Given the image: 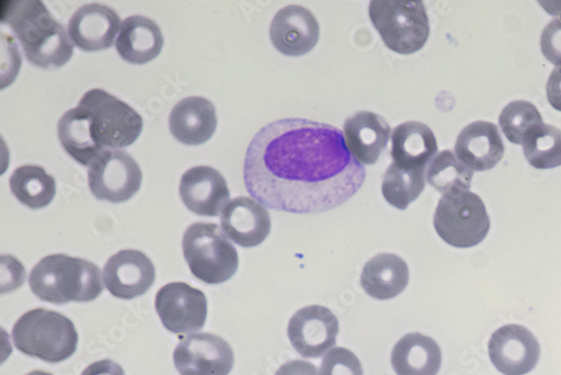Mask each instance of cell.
<instances>
[{"label": "cell", "mask_w": 561, "mask_h": 375, "mask_svg": "<svg viewBox=\"0 0 561 375\" xmlns=\"http://www.w3.org/2000/svg\"><path fill=\"white\" fill-rule=\"evenodd\" d=\"M340 322L334 312L322 306L298 310L289 321L288 337L294 349L304 357L318 359L335 344Z\"/></svg>", "instance_id": "obj_11"}, {"label": "cell", "mask_w": 561, "mask_h": 375, "mask_svg": "<svg viewBox=\"0 0 561 375\" xmlns=\"http://www.w3.org/2000/svg\"><path fill=\"white\" fill-rule=\"evenodd\" d=\"M499 124L512 145L524 146L527 135L541 126L543 121L533 103L516 101L504 107Z\"/></svg>", "instance_id": "obj_30"}, {"label": "cell", "mask_w": 561, "mask_h": 375, "mask_svg": "<svg viewBox=\"0 0 561 375\" xmlns=\"http://www.w3.org/2000/svg\"><path fill=\"white\" fill-rule=\"evenodd\" d=\"M169 125L180 144L191 147L205 145L217 128L216 109L204 98L182 100L173 107Z\"/></svg>", "instance_id": "obj_21"}, {"label": "cell", "mask_w": 561, "mask_h": 375, "mask_svg": "<svg viewBox=\"0 0 561 375\" xmlns=\"http://www.w3.org/2000/svg\"><path fill=\"white\" fill-rule=\"evenodd\" d=\"M540 344L528 328L505 325L495 331L489 343L490 359L504 375H526L540 359Z\"/></svg>", "instance_id": "obj_13"}, {"label": "cell", "mask_w": 561, "mask_h": 375, "mask_svg": "<svg viewBox=\"0 0 561 375\" xmlns=\"http://www.w3.org/2000/svg\"><path fill=\"white\" fill-rule=\"evenodd\" d=\"M12 338L20 352L48 363H60L71 357L79 341L71 319L44 308L25 312L14 325Z\"/></svg>", "instance_id": "obj_5"}, {"label": "cell", "mask_w": 561, "mask_h": 375, "mask_svg": "<svg viewBox=\"0 0 561 375\" xmlns=\"http://www.w3.org/2000/svg\"><path fill=\"white\" fill-rule=\"evenodd\" d=\"M391 362L398 375H437L442 367L443 354L435 340L412 333L396 344Z\"/></svg>", "instance_id": "obj_25"}, {"label": "cell", "mask_w": 561, "mask_h": 375, "mask_svg": "<svg viewBox=\"0 0 561 375\" xmlns=\"http://www.w3.org/2000/svg\"><path fill=\"white\" fill-rule=\"evenodd\" d=\"M267 209L250 197H239L228 203L221 213V228L233 243L251 249L262 245L271 231Z\"/></svg>", "instance_id": "obj_18"}, {"label": "cell", "mask_w": 561, "mask_h": 375, "mask_svg": "<svg viewBox=\"0 0 561 375\" xmlns=\"http://www.w3.org/2000/svg\"><path fill=\"white\" fill-rule=\"evenodd\" d=\"M121 26V19L113 9L89 4L72 15L68 33L80 50L100 53L112 48Z\"/></svg>", "instance_id": "obj_17"}, {"label": "cell", "mask_w": 561, "mask_h": 375, "mask_svg": "<svg viewBox=\"0 0 561 375\" xmlns=\"http://www.w3.org/2000/svg\"><path fill=\"white\" fill-rule=\"evenodd\" d=\"M345 140L353 157L362 164H376L386 150L391 127L380 115L358 112L346 120Z\"/></svg>", "instance_id": "obj_20"}, {"label": "cell", "mask_w": 561, "mask_h": 375, "mask_svg": "<svg viewBox=\"0 0 561 375\" xmlns=\"http://www.w3.org/2000/svg\"><path fill=\"white\" fill-rule=\"evenodd\" d=\"M275 375H319L317 367L309 362L291 361L280 366Z\"/></svg>", "instance_id": "obj_35"}, {"label": "cell", "mask_w": 561, "mask_h": 375, "mask_svg": "<svg viewBox=\"0 0 561 375\" xmlns=\"http://www.w3.org/2000/svg\"><path fill=\"white\" fill-rule=\"evenodd\" d=\"M474 171L467 168L450 150L436 156L428 166L427 181L444 195L469 192Z\"/></svg>", "instance_id": "obj_28"}, {"label": "cell", "mask_w": 561, "mask_h": 375, "mask_svg": "<svg viewBox=\"0 0 561 375\" xmlns=\"http://www.w3.org/2000/svg\"><path fill=\"white\" fill-rule=\"evenodd\" d=\"M426 169L403 168L392 163L383 179L382 194L386 201L405 211L425 191Z\"/></svg>", "instance_id": "obj_27"}, {"label": "cell", "mask_w": 561, "mask_h": 375, "mask_svg": "<svg viewBox=\"0 0 561 375\" xmlns=\"http://www.w3.org/2000/svg\"><path fill=\"white\" fill-rule=\"evenodd\" d=\"M540 5L549 14L561 18V2H540Z\"/></svg>", "instance_id": "obj_36"}, {"label": "cell", "mask_w": 561, "mask_h": 375, "mask_svg": "<svg viewBox=\"0 0 561 375\" xmlns=\"http://www.w3.org/2000/svg\"><path fill=\"white\" fill-rule=\"evenodd\" d=\"M216 224L195 223L184 231L182 249L192 273L204 284L227 283L237 274L239 253Z\"/></svg>", "instance_id": "obj_6"}, {"label": "cell", "mask_w": 561, "mask_h": 375, "mask_svg": "<svg viewBox=\"0 0 561 375\" xmlns=\"http://www.w3.org/2000/svg\"><path fill=\"white\" fill-rule=\"evenodd\" d=\"M499 128L491 122L478 121L467 125L458 135L455 155L472 171L493 169L504 156Z\"/></svg>", "instance_id": "obj_19"}, {"label": "cell", "mask_w": 561, "mask_h": 375, "mask_svg": "<svg viewBox=\"0 0 561 375\" xmlns=\"http://www.w3.org/2000/svg\"><path fill=\"white\" fill-rule=\"evenodd\" d=\"M144 125V118L129 105L103 89H91L76 109L65 113L58 132L66 152L90 167L110 150L133 146Z\"/></svg>", "instance_id": "obj_2"}, {"label": "cell", "mask_w": 561, "mask_h": 375, "mask_svg": "<svg viewBox=\"0 0 561 375\" xmlns=\"http://www.w3.org/2000/svg\"><path fill=\"white\" fill-rule=\"evenodd\" d=\"M5 5L2 21L15 33L31 65L50 70L62 68L70 61L75 44L42 2L32 0Z\"/></svg>", "instance_id": "obj_3"}, {"label": "cell", "mask_w": 561, "mask_h": 375, "mask_svg": "<svg viewBox=\"0 0 561 375\" xmlns=\"http://www.w3.org/2000/svg\"><path fill=\"white\" fill-rule=\"evenodd\" d=\"M319 375H364L359 359L345 348H336L322 360Z\"/></svg>", "instance_id": "obj_31"}, {"label": "cell", "mask_w": 561, "mask_h": 375, "mask_svg": "<svg viewBox=\"0 0 561 375\" xmlns=\"http://www.w3.org/2000/svg\"><path fill=\"white\" fill-rule=\"evenodd\" d=\"M115 45L124 61L142 66L160 56L164 36L154 21L135 15L122 23Z\"/></svg>", "instance_id": "obj_22"}, {"label": "cell", "mask_w": 561, "mask_h": 375, "mask_svg": "<svg viewBox=\"0 0 561 375\" xmlns=\"http://www.w3.org/2000/svg\"><path fill=\"white\" fill-rule=\"evenodd\" d=\"M541 52L546 59L561 67V18L551 21L540 38Z\"/></svg>", "instance_id": "obj_32"}, {"label": "cell", "mask_w": 561, "mask_h": 375, "mask_svg": "<svg viewBox=\"0 0 561 375\" xmlns=\"http://www.w3.org/2000/svg\"><path fill=\"white\" fill-rule=\"evenodd\" d=\"M156 268L144 252L123 250L104 268V285L116 298L130 300L146 295L156 283Z\"/></svg>", "instance_id": "obj_14"}, {"label": "cell", "mask_w": 561, "mask_h": 375, "mask_svg": "<svg viewBox=\"0 0 561 375\" xmlns=\"http://www.w3.org/2000/svg\"><path fill=\"white\" fill-rule=\"evenodd\" d=\"M320 27L314 15L302 7H287L274 16L270 36L274 48L288 57H301L314 49Z\"/></svg>", "instance_id": "obj_16"}, {"label": "cell", "mask_w": 561, "mask_h": 375, "mask_svg": "<svg viewBox=\"0 0 561 375\" xmlns=\"http://www.w3.org/2000/svg\"><path fill=\"white\" fill-rule=\"evenodd\" d=\"M438 151L434 132L424 123L407 122L392 134L391 156L400 167L425 169Z\"/></svg>", "instance_id": "obj_24"}, {"label": "cell", "mask_w": 561, "mask_h": 375, "mask_svg": "<svg viewBox=\"0 0 561 375\" xmlns=\"http://www.w3.org/2000/svg\"><path fill=\"white\" fill-rule=\"evenodd\" d=\"M10 185L14 196L23 205L35 211L48 207L57 194L55 177L38 166L18 168L10 179Z\"/></svg>", "instance_id": "obj_26"}, {"label": "cell", "mask_w": 561, "mask_h": 375, "mask_svg": "<svg viewBox=\"0 0 561 375\" xmlns=\"http://www.w3.org/2000/svg\"><path fill=\"white\" fill-rule=\"evenodd\" d=\"M142 171L125 151L110 150L89 167L90 192L100 201L122 204L131 200L142 185Z\"/></svg>", "instance_id": "obj_9"}, {"label": "cell", "mask_w": 561, "mask_h": 375, "mask_svg": "<svg viewBox=\"0 0 561 375\" xmlns=\"http://www.w3.org/2000/svg\"><path fill=\"white\" fill-rule=\"evenodd\" d=\"M103 279L95 263L66 254H53L33 268L28 284L41 300L64 305L98 299L104 291Z\"/></svg>", "instance_id": "obj_4"}, {"label": "cell", "mask_w": 561, "mask_h": 375, "mask_svg": "<svg viewBox=\"0 0 561 375\" xmlns=\"http://www.w3.org/2000/svg\"><path fill=\"white\" fill-rule=\"evenodd\" d=\"M26 375H54L51 373H48V372H44V371H33Z\"/></svg>", "instance_id": "obj_37"}, {"label": "cell", "mask_w": 561, "mask_h": 375, "mask_svg": "<svg viewBox=\"0 0 561 375\" xmlns=\"http://www.w3.org/2000/svg\"><path fill=\"white\" fill-rule=\"evenodd\" d=\"M173 361L181 375H228L236 357L224 339L203 333L182 339Z\"/></svg>", "instance_id": "obj_12"}, {"label": "cell", "mask_w": 561, "mask_h": 375, "mask_svg": "<svg viewBox=\"0 0 561 375\" xmlns=\"http://www.w3.org/2000/svg\"><path fill=\"white\" fill-rule=\"evenodd\" d=\"M157 312L167 330L176 336L194 334L206 323L208 302L205 294L188 284L172 283L156 297Z\"/></svg>", "instance_id": "obj_10"}, {"label": "cell", "mask_w": 561, "mask_h": 375, "mask_svg": "<svg viewBox=\"0 0 561 375\" xmlns=\"http://www.w3.org/2000/svg\"><path fill=\"white\" fill-rule=\"evenodd\" d=\"M409 266L400 257L383 253L370 259L360 275L366 294L378 300H390L404 292L409 284Z\"/></svg>", "instance_id": "obj_23"}, {"label": "cell", "mask_w": 561, "mask_h": 375, "mask_svg": "<svg viewBox=\"0 0 561 375\" xmlns=\"http://www.w3.org/2000/svg\"><path fill=\"white\" fill-rule=\"evenodd\" d=\"M180 197L198 216L218 217L229 203L230 193L224 175L216 169L201 166L184 172Z\"/></svg>", "instance_id": "obj_15"}, {"label": "cell", "mask_w": 561, "mask_h": 375, "mask_svg": "<svg viewBox=\"0 0 561 375\" xmlns=\"http://www.w3.org/2000/svg\"><path fill=\"white\" fill-rule=\"evenodd\" d=\"M435 229L447 245L470 249L482 243L491 228L486 207L474 193L444 195L434 217Z\"/></svg>", "instance_id": "obj_8"}, {"label": "cell", "mask_w": 561, "mask_h": 375, "mask_svg": "<svg viewBox=\"0 0 561 375\" xmlns=\"http://www.w3.org/2000/svg\"><path fill=\"white\" fill-rule=\"evenodd\" d=\"M524 154L536 169L548 170L561 166V130L542 124L530 132L524 143Z\"/></svg>", "instance_id": "obj_29"}, {"label": "cell", "mask_w": 561, "mask_h": 375, "mask_svg": "<svg viewBox=\"0 0 561 375\" xmlns=\"http://www.w3.org/2000/svg\"><path fill=\"white\" fill-rule=\"evenodd\" d=\"M368 14L388 48L399 55L420 52L430 38L427 10L420 0H374Z\"/></svg>", "instance_id": "obj_7"}, {"label": "cell", "mask_w": 561, "mask_h": 375, "mask_svg": "<svg viewBox=\"0 0 561 375\" xmlns=\"http://www.w3.org/2000/svg\"><path fill=\"white\" fill-rule=\"evenodd\" d=\"M81 375H125V372L119 364L111 360H103L90 364Z\"/></svg>", "instance_id": "obj_34"}, {"label": "cell", "mask_w": 561, "mask_h": 375, "mask_svg": "<svg viewBox=\"0 0 561 375\" xmlns=\"http://www.w3.org/2000/svg\"><path fill=\"white\" fill-rule=\"evenodd\" d=\"M365 177L341 129L304 118L264 126L244 163L249 194L268 209L293 214L342 206L360 190Z\"/></svg>", "instance_id": "obj_1"}, {"label": "cell", "mask_w": 561, "mask_h": 375, "mask_svg": "<svg viewBox=\"0 0 561 375\" xmlns=\"http://www.w3.org/2000/svg\"><path fill=\"white\" fill-rule=\"evenodd\" d=\"M547 99L552 109L561 112V67H557L548 79Z\"/></svg>", "instance_id": "obj_33"}]
</instances>
